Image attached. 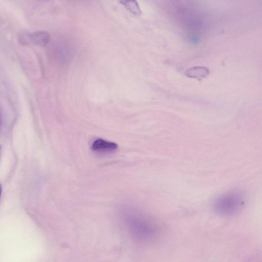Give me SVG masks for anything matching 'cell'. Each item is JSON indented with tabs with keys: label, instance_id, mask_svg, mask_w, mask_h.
<instances>
[{
	"label": "cell",
	"instance_id": "obj_9",
	"mask_svg": "<svg viewBox=\"0 0 262 262\" xmlns=\"http://www.w3.org/2000/svg\"><path fill=\"white\" fill-rule=\"evenodd\" d=\"M0 122H1V113H0Z\"/></svg>",
	"mask_w": 262,
	"mask_h": 262
},
{
	"label": "cell",
	"instance_id": "obj_8",
	"mask_svg": "<svg viewBox=\"0 0 262 262\" xmlns=\"http://www.w3.org/2000/svg\"><path fill=\"white\" fill-rule=\"evenodd\" d=\"M1 145H0V151H1Z\"/></svg>",
	"mask_w": 262,
	"mask_h": 262
},
{
	"label": "cell",
	"instance_id": "obj_1",
	"mask_svg": "<svg viewBox=\"0 0 262 262\" xmlns=\"http://www.w3.org/2000/svg\"><path fill=\"white\" fill-rule=\"evenodd\" d=\"M125 228L134 240L147 243L155 241L160 234V229L152 221L132 210H125L122 214Z\"/></svg>",
	"mask_w": 262,
	"mask_h": 262
},
{
	"label": "cell",
	"instance_id": "obj_6",
	"mask_svg": "<svg viewBox=\"0 0 262 262\" xmlns=\"http://www.w3.org/2000/svg\"><path fill=\"white\" fill-rule=\"evenodd\" d=\"M120 2L132 13L139 15L141 14V11L138 5V3L134 1H121Z\"/></svg>",
	"mask_w": 262,
	"mask_h": 262
},
{
	"label": "cell",
	"instance_id": "obj_5",
	"mask_svg": "<svg viewBox=\"0 0 262 262\" xmlns=\"http://www.w3.org/2000/svg\"><path fill=\"white\" fill-rule=\"evenodd\" d=\"M209 74V71L207 68L200 66L190 68L185 72V75L186 76L199 80L207 77Z\"/></svg>",
	"mask_w": 262,
	"mask_h": 262
},
{
	"label": "cell",
	"instance_id": "obj_7",
	"mask_svg": "<svg viewBox=\"0 0 262 262\" xmlns=\"http://www.w3.org/2000/svg\"><path fill=\"white\" fill-rule=\"evenodd\" d=\"M2 185L0 183V198H1V196L2 194Z\"/></svg>",
	"mask_w": 262,
	"mask_h": 262
},
{
	"label": "cell",
	"instance_id": "obj_3",
	"mask_svg": "<svg viewBox=\"0 0 262 262\" xmlns=\"http://www.w3.org/2000/svg\"><path fill=\"white\" fill-rule=\"evenodd\" d=\"M23 41L39 47L46 46L50 41L49 34L46 31H37L23 36Z\"/></svg>",
	"mask_w": 262,
	"mask_h": 262
},
{
	"label": "cell",
	"instance_id": "obj_2",
	"mask_svg": "<svg viewBox=\"0 0 262 262\" xmlns=\"http://www.w3.org/2000/svg\"><path fill=\"white\" fill-rule=\"evenodd\" d=\"M244 204V198L238 192H230L218 198L214 203L215 211L222 215L230 216L236 213Z\"/></svg>",
	"mask_w": 262,
	"mask_h": 262
},
{
	"label": "cell",
	"instance_id": "obj_4",
	"mask_svg": "<svg viewBox=\"0 0 262 262\" xmlns=\"http://www.w3.org/2000/svg\"><path fill=\"white\" fill-rule=\"evenodd\" d=\"M91 148L93 150L97 152H111L117 149V144L102 139H98L94 141Z\"/></svg>",
	"mask_w": 262,
	"mask_h": 262
}]
</instances>
